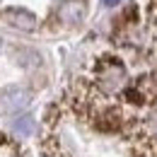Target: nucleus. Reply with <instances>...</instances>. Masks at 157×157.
<instances>
[{"instance_id": "nucleus-1", "label": "nucleus", "mask_w": 157, "mask_h": 157, "mask_svg": "<svg viewBox=\"0 0 157 157\" xmlns=\"http://www.w3.org/2000/svg\"><path fill=\"white\" fill-rule=\"evenodd\" d=\"M94 85L101 94L114 97L128 87V70L116 58H101L94 70Z\"/></svg>"}, {"instance_id": "nucleus-2", "label": "nucleus", "mask_w": 157, "mask_h": 157, "mask_svg": "<svg viewBox=\"0 0 157 157\" xmlns=\"http://www.w3.org/2000/svg\"><path fill=\"white\" fill-rule=\"evenodd\" d=\"M0 104L7 114H17V111H24L29 104H32V92L22 85H10L0 92Z\"/></svg>"}, {"instance_id": "nucleus-3", "label": "nucleus", "mask_w": 157, "mask_h": 157, "mask_svg": "<svg viewBox=\"0 0 157 157\" xmlns=\"http://www.w3.org/2000/svg\"><path fill=\"white\" fill-rule=\"evenodd\" d=\"M87 15V2L85 0H58L56 5V20L63 27H78Z\"/></svg>"}, {"instance_id": "nucleus-4", "label": "nucleus", "mask_w": 157, "mask_h": 157, "mask_svg": "<svg viewBox=\"0 0 157 157\" xmlns=\"http://www.w3.org/2000/svg\"><path fill=\"white\" fill-rule=\"evenodd\" d=\"M2 20L7 22L10 27L20 29V32H34L36 29V17L24 10V7H12V10H5L2 12Z\"/></svg>"}, {"instance_id": "nucleus-5", "label": "nucleus", "mask_w": 157, "mask_h": 157, "mask_svg": "<svg viewBox=\"0 0 157 157\" xmlns=\"http://www.w3.org/2000/svg\"><path fill=\"white\" fill-rule=\"evenodd\" d=\"M140 131H143L140 143H143L145 147H152V145H157V109L147 111V116L140 121Z\"/></svg>"}, {"instance_id": "nucleus-6", "label": "nucleus", "mask_w": 157, "mask_h": 157, "mask_svg": "<svg viewBox=\"0 0 157 157\" xmlns=\"http://www.w3.org/2000/svg\"><path fill=\"white\" fill-rule=\"evenodd\" d=\"M12 131H15V136H20V138H29L36 131V121L32 116H20L12 121Z\"/></svg>"}, {"instance_id": "nucleus-7", "label": "nucleus", "mask_w": 157, "mask_h": 157, "mask_svg": "<svg viewBox=\"0 0 157 157\" xmlns=\"http://www.w3.org/2000/svg\"><path fill=\"white\" fill-rule=\"evenodd\" d=\"M15 58L20 63L22 68H32V65H39V53L36 51H32V48H17V53H15Z\"/></svg>"}, {"instance_id": "nucleus-8", "label": "nucleus", "mask_w": 157, "mask_h": 157, "mask_svg": "<svg viewBox=\"0 0 157 157\" xmlns=\"http://www.w3.org/2000/svg\"><path fill=\"white\" fill-rule=\"evenodd\" d=\"M101 2H104V7H116L121 0H101Z\"/></svg>"}, {"instance_id": "nucleus-9", "label": "nucleus", "mask_w": 157, "mask_h": 157, "mask_svg": "<svg viewBox=\"0 0 157 157\" xmlns=\"http://www.w3.org/2000/svg\"><path fill=\"white\" fill-rule=\"evenodd\" d=\"M0 48H2V39H0Z\"/></svg>"}]
</instances>
